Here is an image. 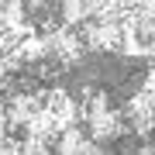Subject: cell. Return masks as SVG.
<instances>
[{"label":"cell","mask_w":155,"mask_h":155,"mask_svg":"<svg viewBox=\"0 0 155 155\" xmlns=\"http://www.w3.org/2000/svg\"><path fill=\"white\" fill-rule=\"evenodd\" d=\"M83 124H86V131H90V138H97L100 145H110L117 138H124V131H127V121H124V110H117V107H100V110L93 114H86L83 117Z\"/></svg>","instance_id":"cell-1"},{"label":"cell","mask_w":155,"mask_h":155,"mask_svg":"<svg viewBox=\"0 0 155 155\" xmlns=\"http://www.w3.org/2000/svg\"><path fill=\"white\" fill-rule=\"evenodd\" d=\"M124 121L134 138H155V107H152L148 90H138L124 104Z\"/></svg>","instance_id":"cell-2"}]
</instances>
